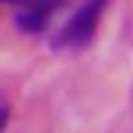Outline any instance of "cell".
Returning <instances> with one entry per match:
<instances>
[{"label": "cell", "mask_w": 133, "mask_h": 133, "mask_svg": "<svg viewBox=\"0 0 133 133\" xmlns=\"http://www.w3.org/2000/svg\"><path fill=\"white\" fill-rule=\"evenodd\" d=\"M109 0H84L79 8L65 19V25L54 33L52 46L54 49H84L90 41L95 38V30L101 25Z\"/></svg>", "instance_id": "obj_1"}, {"label": "cell", "mask_w": 133, "mask_h": 133, "mask_svg": "<svg viewBox=\"0 0 133 133\" xmlns=\"http://www.w3.org/2000/svg\"><path fill=\"white\" fill-rule=\"evenodd\" d=\"M5 125H8V106H0V133L5 130Z\"/></svg>", "instance_id": "obj_3"}, {"label": "cell", "mask_w": 133, "mask_h": 133, "mask_svg": "<svg viewBox=\"0 0 133 133\" xmlns=\"http://www.w3.org/2000/svg\"><path fill=\"white\" fill-rule=\"evenodd\" d=\"M63 3L65 0H27L16 14V27L22 33H41Z\"/></svg>", "instance_id": "obj_2"}, {"label": "cell", "mask_w": 133, "mask_h": 133, "mask_svg": "<svg viewBox=\"0 0 133 133\" xmlns=\"http://www.w3.org/2000/svg\"><path fill=\"white\" fill-rule=\"evenodd\" d=\"M3 3H14V5H25L27 0H3Z\"/></svg>", "instance_id": "obj_4"}]
</instances>
